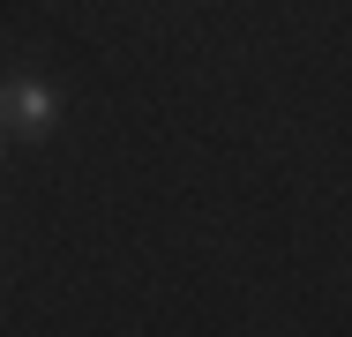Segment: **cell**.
Masks as SVG:
<instances>
[{
    "instance_id": "6da1fadb",
    "label": "cell",
    "mask_w": 352,
    "mask_h": 337,
    "mask_svg": "<svg viewBox=\"0 0 352 337\" xmlns=\"http://www.w3.org/2000/svg\"><path fill=\"white\" fill-rule=\"evenodd\" d=\"M0 113H8V135L45 142V135H53V120H60V98H53V83H15Z\"/></svg>"
},
{
    "instance_id": "7a4b0ae2",
    "label": "cell",
    "mask_w": 352,
    "mask_h": 337,
    "mask_svg": "<svg viewBox=\"0 0 352 337\" xmlns=\"http://www.w3.org/2000/svg\"><path fill=\"white\" fill-rule=\"evenodd\" d=\"M0 150H8V113H0Z\"/></svg>"
}]
</instances>
